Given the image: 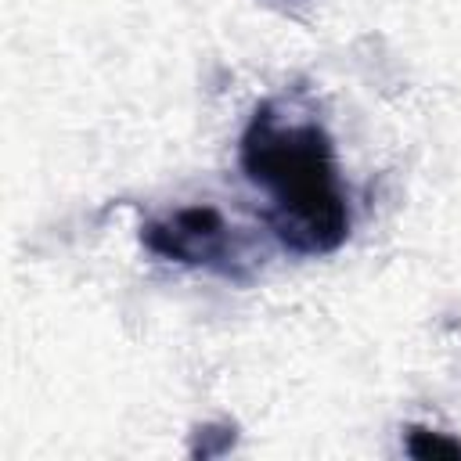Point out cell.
<instances>
[{
  "label": "cell",
  "mask_w": 461,
  "mask_h": 461,
  "mask_svg": "<svg viewBox=\"0 0 461 461\" xmlns=\"http://www.w3.org/2000/svg\"><path fill=\"white\" fill-rule=\"evenodd\" d=\"M238 162L267 194V223L295 256H328L349 238V198L321 122L259 104L241 133Z\"/></svg>",
  "instance_id": "6da1fadb"
},
{
  "label": "cell",
  "mask_w": 461,
  "mask_h": 461,
  "mask_svg": "<svg viewBox=\"0 0 461 461\" xmlns=\"http://www.w3.org/2000/svg\"><path fill=\"white\" fill-rule=\"evenodd\" d=\"M140 241L162 259L184 267H209L223 277H245V259L234 249V230L212 205H187L162 220H151L144 223Z\"/></svg>",
  "instance_id": "7a4b0ae2"
},
{
  "label": "cell",
  "mask_w": 461,
  "mask_h": 461,
  "mask_svg": "<svg viewBox=\"0 0 461 461\" xmlns=\"http://www.w3.org/2000/svg\"><path fill=\"white\" fill-rule=\"evenodd\" d=\"M407 454L411 457H461V443L457 439H447L443 432H429L421 425H411L407 429Z\"/></svg>",
  "instance_id": "3957f363"
}]
</instances>
